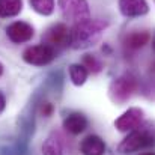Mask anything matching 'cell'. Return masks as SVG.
<instances>
[{"instance_id":"cell-1","label":"cell","mask_w":155,"mask_h":155,"mask_svg":"<svg viewBox=\"0 0 155 155\" xmlns=\"http://www.w3.org/2000/svg\"><path fill=\"white\" fill-rule=\"evenodd\" d=\"M108 23L104 20L87 18L84 21L75 23L71 29V47L74 50H84L94 47L104 35Z\"/></svg>"},{"instance_id":"cell-2","label":"cell","mask_w":155,"mask_h":155,"mask_svg":"<svg viewBox=\"0 0 155 155\" xmlns=\"http://www.w3.org/2000/svg\"><path fill=\"white\" fill-rule=\"evenodd\" d=\"M155 145V133L149 128H136L119 143L117 151L124 155L133 154Z\"/></svg>"},{"instance_id":"cell-3","label":"cell","mask_w":155,"mask_h":155,"mask_svg":"<svg viewBox=\"0 0 155 155\" xmlns=\"http://www.w3.org/2000/svg\"><path fill=\"white\" fill-rule=\"evenodd\" d=\"M137 91V78L133 74H124L110 84V98L114 103H127Z\"/></svg>"},{"instance_id":"cell-4","label":"cell","mask_w":155,"mask_h":155,"mask_svg":"<svg viewBox=\"0 0 155 155\" xmlns=\"http://www.w3.org/2000/svg\"><path fill=\"white\" fill-rule=\"evenodd\" d=\"M57 5L62 17L74 24L91 18L87 0H57Z\"/></svg>"},{"instance_id":"cell-5","label":"cell","mask_w":155,"mask_h":155,"mask_svg":"<svg viewBox=\"0 0 155 155\" xmlns=\"http://www.w3.org/2000/svg\"><path fill=\"white\" fill-rule=\"evenodd\" d=\"M44 44L53 47L56 51L71 45V29L63 23H56L42 35Z\"/></svg>"},{"instance_id":"cell-6","label":"cell","mask_w":155,"mask_h":155,"mask_svg":"<svg viewBox=\"0 0 155 155\" xmlns=\"http://www.w3.org/2000/svg\"><path fill=\"white\" fill-rule=\"evenodd\" d=\"M57 51L47 45V44H39V45H32L29 48H26L23 53V59L26 63L33 65V66H45L48 63H51L56 59Z\"/></svg>"},{"instance_id":"cell-7","label":"cell","mask_w":155,"mask_h":155,"mask_svg":"<svg viewBox=\"0 0 155 155\" xmlns=\"http://www.w3.org/2000/svg\"><path fill=\"white\" fill-rule=\"evenodd\" d=\"M143 117H145V111L142 108L131 107L114 120V127L120 133H130L142 125Z\"/></svg>"},{"instance_id":"cell-8","label":"cell","mask_w":155,"mask_h":155,"mask_svg":"<svg viewBox=\"0 0 155 155\" xmlns=\"http://www.w3.org/2000/svg\"><path fill=\"white\" fill-rule=\"evenodd\" d=\"M6 35L14 44H23L29 42L33 38L35 29L26 21H14L6 27Z\"/></svg>"},{"instance_id":"cell-9","label":"cell","mask_w":155,"mask_h":155,"mask_svg":"<svg viewBox=\"0 0 155 155\" xmlns=\"http://www.w3.org/2000/svg\"><path fill=\"white\" fill-rule=\"evenodd\" d=\"M119 11L124 17L134 18L146 15L149 12V5L146 0H119Z\"/></svg>"},{"instance_id":"cell-10","label":"cell","mask_w":155,"mask_h":155,"mask_svg":"<svg viewBox=\"0 0 155 155\" xmlns=\"http://www.w3.org/2000/svg\"><path fill=\"white\" fill-rule=\"evenodd\" d=\"M63 128H65L68 133L77 136V134L83 133V131L87 128V117H86L83 113H80V111L69 113V114L63 119Z\"/></svg>"},{"instance_id":"cell-11","label":"cell","mask_w":155,"mask_h":155,"mask_svg":"<svg viewBox=\"0 0 155 155\" xmlns=\"http://www.w3.org/2000/svg\"><path fill=\"white\" fill-rule=\"evenodd\" d=\"M80 151L83 155H104L105 143L100 136H87L80 143Z\"/></svg>"},{"instance_id":"cell-12","label":"cell","mask_w":155,"mask_h":155,"mask_svg":"<svg viewBox=\"0 0 155 155\" xmlns=\"http://www.w3.org/2000/svg\"><path fill=\"white\" fill-rule=\"evenodd\" d=\"M151 41V35L148 32H131L127 35L124 44L128 50H140Z\"/></svg>"},{"instance_id":"cell-13","label":"cell","mask_w":155,"mask_h":155,"mask_svg":"<svg viewBox=\"0 0 155 155\" xmlns=\"http://www.w3.org/2000/svg\"><path fill=\"white\" fill-rule=\"evenodd\" d=\"M23 11V0H0V17L11 18Z\"/></svg>"},{"instance_id":"cell-14","label":"cell","mask_w":155,"mask_h":155,"mask_svg":"<svg viewBox=\"0 0 155 155\" xmlns=\"http://www.w3.org/2000/svg\"><path fill=\"white\" fill-rule=\"evenodd\" d=\"M87 75H89V71L81 63H72L69 66V78H71L72 84L83 86L87 80Z\"/></svg>"},{"instance_id":"cell-15","label":"cell","mask_w":155,"mask_h":155,"mask_svg":"<svg viewBox=\"0 0 155 155\" xmlns=\"http://www.w3.org/2000/svg\"><path fill=\"white\" fill-rule=\"evenodd\" d=\"M42 154L44 155H63L62 142L59 140L57 136L51 134L42 145Z\"/></svg>"},{"instance_id":"cell-16","label":"cell","mask_w":155,"mask_h":155,"mask_svg":"<svg viewBox=\"0 0 155 155\" xmlns=\"http://www.w3.org/2000/svg\"><path fill=\"white\" fill-rule=\"evenodd\" d=\"M32 9L44 17H48L54 12V0H29Z\"/></svg>"},{"instance_id":"cell-17","label":"cell","mask_w":155,"mask_h":155,"mask_svg":"<svg viewBox=\"0 0 155 155\" xmlns=\"http://www.w3.org/2000/svg\"><path fill=\"white\" fill-rule=\"evenodd\" d=\"M89 72H94V74H98L103 71V63L100 59H97L94 54H84L83 56V63H81Z\"/></svg>"},{"instance_id":"cell-18","label":"cell","mask_w":155,"mask_h":155,"mask_svg":"<svg viewBox=\"0 0 155 155\" xmlns=\"http://www.w3.org/2000/svg\"><path fill=\"white\" fill-rule=\"evenodd\" d=\"M51 110H53L51 104L50 103L44 104V107H42V113H44V116H50V114H51Z\"/></svg>"},{"instance_id":"cell-19","label":"cell","mask_w":155,"mask_h":155,"mask_svg":"<svg viewBox=\"0 0 155 155\" xmlns=\"http://www.w3.org/2000/svg\"><path fill=\"white\" fill-rule=\"evenodd\" d=\"M5 108H6V98H5V95L0 92V114L3 113Z\"/></svg>"},{"instance_id":"cell-20","label":"cell","mask_w":155,"mask_h":155,"mask_svg":"<svg viewBox=\"0 0 155 155\" xmlns=\"http://www.w3.org/2000/svg\"><path fill=\"white\" fill-rule=\"evenodd\" d=\"M152 48H154V51H155V35H154V38H152Z\"/></svg>"},{"instance_id":"cell-21","label":"cell","mask_w":155,"mask_h":155,"mask_svg":"<svg viewBox=\"0 0 155 155\" xmlns=\"http://www.w3.org/2000/svg\"><path fill=\"white\" fill-rule=\"evenodd\" d=\"M2 74H3V65L0 63V77H2Z\"/></svg>"},{"instance_id":"cell-22","label":"cell","mask_w":155,"mask_h":155,"mask_svg":"<svg viewBox=\"0 0 155 155\" xmlns=\"http://www.w3.org/2000/svg\"><path fill=\"white\" fill-rule=\"evenodd\" d=\"M140 155H155V152H145V154H140Z\"/></svg>"}]
</instances>
